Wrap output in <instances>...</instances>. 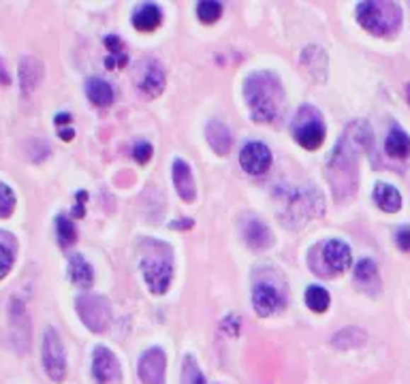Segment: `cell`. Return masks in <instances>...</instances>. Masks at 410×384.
I'll use <instances>...</instances> for the list:
<instances>
[{
    "label": "cell",
    "mask_w": 410,
    "mask_h": 384,
    "mask_svg": "<svg viewBox=\"0 0 410 384\" xmlns=\"http://www.w3.org/2000/svg\"><path fill=\"white\" fill-rule=\"evenodd\" d=\"M372 139L370 126L365 122H355L348 126L346 137L340 139L338 148L331 154L327 178L331 182V188L338 197L353 194L357 188V156L359 150L368 148Z\"/></svg>",
    "instance_id": "cell-1"
},
{
    "label": "cell",
    "mask_w": 410,
    "mask_h": 384,
    "mask_svg": "<svg viewBox=\"0 0 410 384\" xmlns=\"http://www.w3.org/2000/svg\"><path fill=\"white\" fill-rule=\"evenodd\" d=\"M246 103L250 107L252 120L258 124H269L278 117L285 107V90L273 73H254L244 86Z\"/></svg>",
    "instance_id": "cell-2"
},
{
    "label": "cell",
    "mask_w": 410,
    "mask_h": 384,
    "mask_svg": "<svg viewBox=\"0 0 410 384\" xmlns=\"http://www.w3.org/2000/svg\"><path fill=\"white\" fill-rule=\"evenodd\" d=\"M359 24L378 37H389L399 28L402 13L393 3H361L357 7Z\"/></svg>",
    "instance_id": "cell-3"
},
{
    "label": "cell",
    "mask_w": 410,
    "mask_h": 384,
    "mask_svg": "<svg viewBox=\"0 0 410 384\" xmlns=\"http://www.w3.org/2000/svg\"><path fill=\"white\" fill-rule=\"evenodd\" d=\"M325 124L314 107H302L293 122V137L306 150H317L325 141Z\"/></svg>",
    "instance_id": "cell-4"
},
{
    "label": "cell",
    "mask_w": 410,
    "mask_h": 384,
    "mask_svg": "<svg viewBox=\"0 0 410 384\" xmlns=\"http://www.w3.org/2000/svg\"><path fill=\"white\" fill-rule=\"evenodd\" d=\"M75 308L84 325L94 333H103L111 322V306L103 295H81L77 297Z\"/></svg>",
    "instance_id": "cell-5"
},
{
    "label": "cell",
    "mask_w": 410,
    "mask_h": 384,
    "mask_svg": "<svg viewBox=\"0 0 410 384\" xmlns=\"http://www.w3.org/2000/svg\"><path fill=\"white\" fill-rule=\"evenodd\" d=\"M43 367L47 376L54 382H62L67 376V356H64V346L56 329H47L43 335Z\"/></svg>",
    "instance_id": "cell-6"
},
{
    "label": "cell",
    "mask_w": 410,
    "mask_h": 384,
    "mask_svg": "<svg viewBox=\"0 0 410 384\" xmlns=\"http://www.w3.org/2000/svg\"><path fill=\"white\" fill-rule=\"evenodd\" d=\"M142 274L148 284V289L154 295H163L169 291L171 278H173V265L169 259H161V256H146L142 261Z\"/></svg>",
    "instance_id": "cell-7"
},
{
    "label": "cell",
    "mask_w": 410,
    "mask_h": 384,
    "mask_svg": "<svg viewBox=\"0 0 410 384\" xmlns=\"http://www.w3.org/2000/svg\"><path fill=\"white\" fill-rule=\"evenodd\" d=\"M135 83L144 96L156 98L165 90V69L154 58L142 60L135 71Z\"/></svg>",
    "instance_id": "cell-8"
},
{
    "label": "cell",
    "mask_w": 410,
    "mask_h": 384,
    "mask_svg": "<svg viewBox=\"0 0 410 384\" xmlns=\"http://www.w3.org/2000/svg\"><path fill=\"white\" fill-rule=\"evenodd\" d=\"M239 165L250 175H263L271 167V152L267 146H263L258 141L246 144L239 152Z\"/></svg>",
    "instance_id": "cell-9"
},
{
    "label": "cell",
    "mask_w": 410,
    "mask_h": 384,
    "mask_svg": "<svg viewBox=\"0 0 410 384\" xmlns=\"http://www.w3.org/2000/svg\"><path fill=\"white\" fill-rule=\"evenodd\" d=\"M165 367H167V356L161 348H150L142 354L139 359V378L144 384H165Z\"/></svg>",
    "instance_id": "cell-10"
},
{
    "label": "cell",
    "mask_w": 410,
    "mask_h": 384,
    "mask_svg": "<svg viewBox=\"0 0 410 384\" xmlns=\"http://www.w3.org/2000/svg\"><path fill=\"white\" fill-rule=\"evenodd\" d=\"M92 371H94V378L98 384H115L120 380V363H118L115 354L105 346L94 348Z\"/></svg>",
    "instance_id": "cell-11"
},
{
    "label": "cell",
    "mask_w": 410,
    "mask_h": 384,
    "mask_svg": "<svg viewBox=\"0 0 410 384\" xmlns=\"http://www.w3.org/2000/svg\"><path fill=\"white\" fill-rule=\"evenodd\" d=\"M323 263L331 269L334 274H344L351 267V248L342 239H329L321 248Z\"/></svg>",
    "instance_id": "cell-12"
},
{
    "label": "cell",
    "mask_w": 410,
    "mask_h": 384,
    "mask_svg": "<svg viewBox=\"0 0 410 384\" xmlns=\"http://www.w3.org/2000/svg\"><path fill=\"white\" fill-rule=\"evenodd\" d=\"M173 184H176V190L180 194L182 201L186 203H195L197 199V184H195V175H193V169L186 161L182 158H176L173 161Z\"/></svg>",
    "instance_id": "cell-13"
},
{
    "label": "cell",
    "mask_w": 410,
    "mask_h": 384,
    "mask_svg": "<svg viewBox=\"0 0 410 384\" xmlns=\"http://www.w3.org/2000/svg\"><path fill=\"white\" fill-rule=\"evenodd\" d=\"M252 303H254V312L261 318L271 316L280 308V293L271 284H256L252 291Z\"/></svg>",
    "instance_id": "cell-14"
},
{
    "label": "cell",
    "mask_w": 410,
    "mask_h": 384,
    "mask_svg": "<svg viewBox=\"0 0 410 384\" xmlns=\"http://www.w3.org/2000/svg\"><path fill=\"white\" fill-rule=\"evenodd\" d=\"M205 137H207L210 148H212L216 154H220V156H224V154L231 150V146H233L231 128H229L224 122H220V120H212V122L207 124V128H205Z\"/></svg>",
    "instance_id": "cell-15"
},
{
    "label": "cell",
    "mask_w": 410,
    "mask_h": 384,
    "mask_svg": "<svg viewBox=\"0 0 410 384\" xmlns=\"http://www.w3.org/2000/svg\"><path fill=\"white\" fill-rule=\"evenodd\" d=\"M244 241L252 250H265L273 243V235L261 220L252 218L244 224Z\"/></svg>",
    "instance_id": "cell-16"
},
{
    "label": "cell",
    "mask_w": 410,
    "mask_h": 384,
    "mask_svg": "<svg viewBox=\"0 0 410 384\" xmlns=\"http://www.w3.org/2000/svg\"><path fill=\"white\" fill-rule=\"evenodd\" d=\"M163 22V11L156 5H144L135 11L132 16V26L142 33H152L161 26Z\"/></svg>",
    "instance_id": "cell-17"
},
{
    "label": "cell",
    "mask_w": 410,
    "mask_h": 384,
    "mask_svg": "<svg viewBox=\"0 0 410 384\" xmlns=\"http://www.w3.org/2000/svg\"><path fill=\"white\" fill-rule=\"evenodd\" d=\"M374 201L387 214H395L402 207V194L397 192V188H393L391 184H385V182H378L374 186Z\"/></svg>",
    "instance_id": "cell-18"
},
{
    "label": "cell",
    "mask_w": 410,
    "mask_h": 384,
    "mask_svg": "<svg viewBox=\"0 0 410 384\" xmlns=\"http://www.w3.org/2000/svg\"><path fill=\"white\" fill-rule=\"evenodd\" d=\"M69 274L73 284H77L79 289H90L94 282V272L81 254H73L69 259Z\"/></svg>",
    "instance_id": "cell-19"
},
{
    "label": "cell",
    "mask_w": 410,
    "mask_h": 384,
    "mask_svg": "<svg viewBox=\"0 0 410 384\" xmlns=\"http://www.w3.org/2000/svg\"><path fill=\"white\" fill-rule=\"evenodd\" d=\"M43 79V64L37 58H24L20 64V81H22V92L30 94L39 81Z\"/></svg>",
    "instance_id": "cell-20"
},
{
    "label": "cell",
    "mask_w": 410,
    "mask_h": 384,
    "mask_svg": "<svg viewBox=\"0 0 410 384\" xmlns=\"http://www.w3.org/2000/svg\"><path fill=\"white\" fill-rule=\"evenodd\" d=\"M86 94H88L90 103H94L96 107H107L113 103V88L103 79H88Z\"/></svg>",
    "instance_id": "cell-21"
},
{
    "label": "cell",
    "mask_w": 410,
    "mask_h": 384,
    "mask_svg": "<svg viewBox=\"0 0 410 384\" xmlns=\"http://www.w3.org/2000/svg\"><path fill=\"white\" fill-rule=\"evenodd\" d=\"M387 154L393 158H406L410 154V137L402 131V128H393L385 141Z\"/></svg>",
    "instance_id": "cell-22"
},
{
    "label": "cell",
    "mask_w": 410,
    "mask_h": 384,
    "mask_svg": "<svg viewBox=\"0 0 410 384\" xmlns=\"http://www.w3.org/2000/svg\"><path fill=\"white\" fill-rule=\"evenodd\" d=\"M306 303H308V308L312 312L323 314V312H327V308L331 303V297H329V293L323 286H310L306 291Z\"/></svg>",
    "instance_id": "cell-23"
},
{
    "label": "cell",
    "mask_w": 410,
    "mask_h": 384,
    "mask_svg": "<svg viewBox=\"0 0 410 384\" xmlns=\"http://www.w3.org/2000/svg\"><path fill=\"white\" fill-rule=\"evenodd\" d=\"M182 384H205L201 367L197 365V361L190 354H186L182 363Z\"/></svg>",
    "instance_id": "cell-24"
},
{
    "label": "cell",
    "mask_w": 410,
    "mask_h": 384,
    "mask_svg": "<svg viewBox=\"0 0 410 384\" xmlns=\"http://www.w3.org/2000/svg\"><path fill=\"white\" fill-rule=\"evenodd\" d=\"M56 228H58V241L60 245L69 248L77 241V231H75V224L67 218V216H58L56 218Z\"/></svg>",
    "instance_id": "cell-25"
},
{
    "label": "cell",
    "mask_w": 410,
    "mask_h": 384,
    "mask_svg": "<svg viewBox=\"0 0 410 384\" xmlns=\"http://www.w3.org/2000/svg\"><path fill=\"white\" fill-rule=\"evenodd\" d=\"M222 16V5L220 3H214V0H203V3L197 5V18L203 22V24H214L218 22Z\"/></svg>",
    "instance_id": "cell-26"
},
{
    "label": "cell",
    "mask_w": 410,
    "mask_h": 384,
    "mask_svg": "<svg viewBox=\"0 0 410 384\" xmlns=\"http://www.w3.org/2000/svg\"><path fill=\"white\" fill-rule=\"evenodd\" d=\"M105 45L111 52V56L107 58V69L124 66L126 64V56L122 54V41L115 35H111V37H105Z\"/></svg>",
    "instance_id": "cell-27"
},
{
    "label": "cell",
    "mask_w": 410,
    "mask_h": 384,
    "mask_svg": "<svg viewBox=\"0 0 410 384\" xmlns=\"http://www.w3.org/2000/svg\"><path fill=\"white\" fill-rule=\"evenodd\" d=\"M355 278H357V282H361V284L374 282V280L378 278V267H376V263L370 261V259L359 261V265L355 267Z\"/></svg>",
    "instance_id": "cell-28"
},
{
    "label": "cell",
    "mask_w": 410,
    "mask_h": 384,
    "mask_svg": "<svg viewBox=\"0 0 410 384\" xmlns=\"http://www.w3.org/2000/svg\"><path fill=\"white\" fill-rule=\"evenodd\" d=\"M16 211V194L13 190L0 182V218H9Z\"/></svg>",
    "instance_id": "cell-29"
},
{
    "label": "cell",
    "mask_w": 410,
    "mask_h": 384,
    "mask_svg": "<svg viewBox=\"0 0 410 384\" xmlns=\"http://www.w3.org/2000/svg\"><path fill=\"white\" fill-rule=\"evenodd\" d=\"M13 259H16V254H13V248L7 245L5 241H0V280H3L11 267H13Z\"/></svg>",
    "instance_id": "cell-30"
},
{
    "label": "cell",
    "mask_w": 410,
    "mask_h": 384,
    "mask_svg": "<svg viewBox=\"0 0 410 384\" xmlns=\"http://www.w3.org/2000/svg\"><path fill=\"white\" fill-rule=\"evenodd\" d=\"M132 156H135V161L139 163V165H146L152 158V146L148 141H139V144L135 146V150H132Z\"/></svg>",
    "instance_id": "cell-31"
},
{
    "label": "cell",
    "mask_w": 410,
    "mask_h": 384,
    "mask_svg": "<svg viewBox=\"0 0 410 384\" xmlns=\"http://www.w3.org/2000/svg\"><path fill=\"white\" fill-rule=\"evenodd\" d=\"M395 243H397L399 250L410 252V228H399L397 235H395Z\"/></svg>",
    "instance_id": "cell-32"
},
{
    "label": "cell",
    "mask_w": 410,
    "mask_h": 384,
    "mask_svg": "<svg viewBox=\"0 0 410 384\" xmlns=\"http://www.w3.org/2000/svg\"><path fill=\"white\" fill-rule=\"evenodd\" d=\"M60 137L64 139V141H71L75 135H73V128H62V131H60Z\"/></svg>",
    "instance_id": "cell-33"
},
{
    "label": "cell",
    "mask_w": 410,
    "mask_h": 384,
    "mask_svg": "<svg viewBox=\"0 0 410 384\" xmlns=\"http://www.w3.org/2000/svg\"><path fill=\"white\" fill-rule=\"evenodd\" d=\"M171 226H173V228H190V226H193V220H184V222H173Z\"/></svg>",
    "instance_id": "cell-34"
},
{
    "label": "cell",
    "mask_w": 410,
    "mask_h": 384,
    "mask_svg": "<svg viewBox=\"0 0 410 384\" xmlns=\"http://www.w3.org/2000/svg\"><path fill=\"white\" fill-rule=\"evenodd\" d=\"M64 122H71V113H58L56 124H64Z\"/></svg>",
    "instance_id": "cell-35"
},
{
    "label": "cell",
    "mask_w": 410,
    "mask_h": 384,
    "mask_svg": "<svg viewBox=\"0 0 410 384\" xmlns=\"http://www.w3.org/2000/svg\"><path fill=\"white\" fill-rule=\"evenodd\" d=\"M406 92H408V103H410V86L406 88Z\"/></svg>",
    "instance_id": "cell-36"
}]
</instances>
